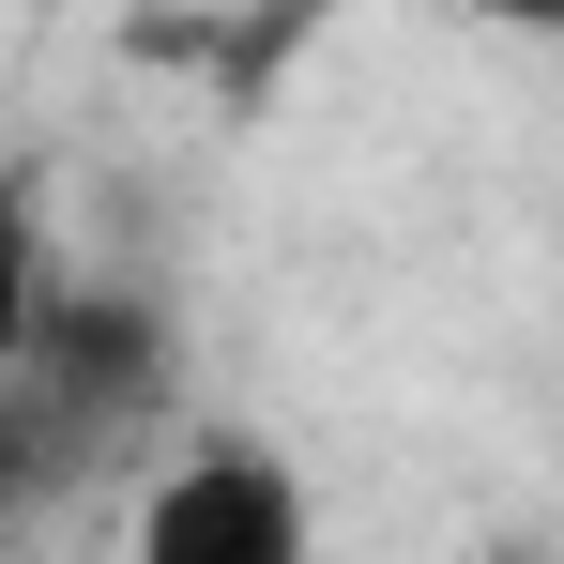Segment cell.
I'll list each match as a JSON object with an SVG mask.
<instances>
[{
    "label": "cell",
    "mask_w": 564,
    "mask_h": 564,
    "mask_svg": "<svg viewBox=\"0 0 564 564\" xmlns=\"http://www.w3.org/2000/svg\"><path fill=\"white\" fill-rule=\"evenodd\" d=\"M46 473H31V443H15V412H0V534H15V503H31Z\"/></svg>",
    "instance_id": "3957f363"
},
{
    "label": "cell",
    "mask_w": 564,
    "mask_h": 564,
    "mask_svg": "<svg viewBox=\"0 0 564 564\" xmlns=\"http://www.w3.org/2000/svg\"><path fill=\"white\" fill-rule=\"evenodd\" d=\"M488 31H534V46H564V0H473Z\"/></svg>",
    "instance_id": "277c9868"
},
{
    "label": "cell",
    "mask_w": 564,
    "mask_h": 564,
    "mask_svg": "<svg viewBox=\"0 0 564 564\" xmlns=\"http://www.w3.org/2000/svg\"><path fill=\"white\" fill-rule=\"evenodd\" d=\"M122 564H321V503L275 427H184L138 473Z\"/></svg>",
    "instance_id": "6da1fadb"
},
{
    "label": "cell",
    "mask_w": 564,
    "mask_h": 564,
    "mask_svg": "<svg viewBox=\"0 0 564 564\" xmlns=\"http://www.w3.org/2000/svg\"><path fill=\"white\" fill-rule=\"evenodd\" d=\"M46 305H62V290H46V214H31V184L0 169V381H15V351L46 336Z\"/></svg>",
    "instance_id": "7a4b0ae2"
}]
</instances>
